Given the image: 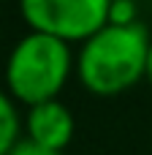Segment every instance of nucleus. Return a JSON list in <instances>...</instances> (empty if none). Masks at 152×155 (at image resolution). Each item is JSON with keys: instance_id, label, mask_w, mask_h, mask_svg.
I'll use <instances>...</instances> for the list:
<instances>
[{"instance_id": "nucleus-6", "label": "nucleus", "mask_w": 152, "mask_h": 155, "mask_svg": "<svg viewBox=\"0 0 152 155\" xmlns=\"http://www.w3.org/2000/svg\"><path fill=\"white\" fill-rule=\"evenodd\" d=\"M136 19V3L133 0H112L109 8V25H133Z\"/></svg>"}, {"instance_id": "nucleus-2", "label": "nucleus", "mask_w": 152, "mask_h": 155, "mask_svg": "<svg viewBox=\"0 0 152 155\" xmlns=\"http://www.w3.org/2000/svg\"><path fill=\"white\" fill-rule=\"evenodd\" d=\"M71 74H76V54L71 52V44L46 33L30 30L14 44L5 60L8 95L27 109L54 101Z\"/></svg>"}, {"instance_id": "nucleus-1", "label": "nucleus", "mask_w": 152, "mask_h": 155, "mask_svg": "<svg viewBox=\"0 0 152 155\" xmlns=\"http://www.w3.org/2000/svg\"><path fill=\"white\" fill-rule=\"evenodd\" d=\"M150 33L141 22L106 25L90 35L76 54V76L95 95H117L139 84L147 74Z\"/></svg>"}, {"instance_id": "nucleus-8", "label": "nucleus", "mask_w": 152, "mask_h": 155, "mask_svg": "<svg viewBox=\"0 0 152 155\" xmlns=\"http://www.w3.org/2000/svg\"><path fill=\"white\" fill-rule=\"evenodd\" d=\"M144 79L152 84V44H150V54H147V74H144Z\"/></svg>"}, {"instance_id": "nucleus-7", "label": "nucleus", "mask_w": 152, "mask_h": 155, "mask_svg": "<svg viewBox=\"0 0 152 155\" xmlns=\"http://www.w3.org/2000/svg\"><path fill=\"white\" fill-rule=\"evenodd\" d=\"M8 155H63V153H54V150H49V147H41V144L30 142L27 136H22V139L11 147Z\"/></svg>"}, {"instance_id": "nucleus-4", "label": "nucleus", "mask_w": 152, "mask_h": 155, "mask_svg": "<svg viewBox=\"0 0 152 155\" xmlns=\"http://www.w3.org/2000/svg\"><path fill=\"white\" fill-rule=\"evenodd\" d=\"M24 136L41 147H49L54 153H63L71 139H73V131H76V123H73V114L71 109L54 98V101H46V104H38V106H30L27 109V117H24Z\"/></svg>"}, {"instance_id": "nucleus-5", "label": "nucleus", "mask_w": 152, "mask_h": 155, "mask_svg": "<svg viewBox=\"0 0 152 155\" xmlns=\"http://www.w3.org/2000/svg\"><path fill=\"white\" fill-rule=\"evenodd\" d=\"M19 139H22V117L16 101L5 90H0V155H8Z\"/></svg>"}, {"instance_id": "nucleus-3", "label": "nucleus", "mask_w": 152, "mask_h": 155, "mask_svg": "<svg viewBox=\"0 0 152 155\" xmlns=\"http://www.w3.org/2000/svg\"><path fill=\"white\" fill-rule=\"evenodd\" d=\"M112 0H19L22 19L33 33L54 35L65 44H84L109 25Z\"/></svg>"}]
</instances>
